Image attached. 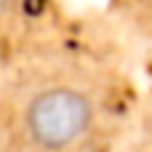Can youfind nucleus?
Listing matches in <instances>:
<instances>
[{
    "instance_id": "obj_1",
    "label": "nucleus",
    "mask_w": 152,
    "mask_h": 152,
    "mask_svg": "<svg viewBox=\"0 0 152 152\" xmlns=\"http://www.w3.org/2000/svg\"><path fill=\"white\" fill-rule=\"evenodd\" d=\"M99 123L91 91L75 83H45L32 88L16 112V139L24 152H77Z\"/></svg>"
},
{
    "instance_id": "obj_2",
    "label": "nucleus",
    "mask_w": 152,
    "mask_h": 152,
    "mask_svg": "<svg viewBox=\"0 0 152 152\" xmlns=\"http://www.w3.org/2000/svg\"><path fill=\"white\" fill-rule=\"evenodd\" d=\"M16 3H19V0H0V19H3V16H5V13H8Z\"/></svg>"
}]
</instances>
